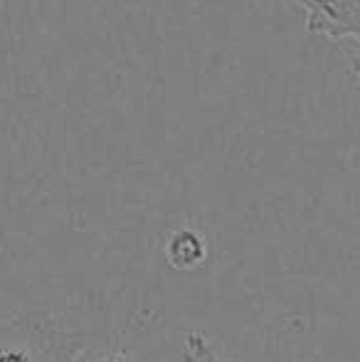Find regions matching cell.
Instances as JSON below:
<instances>
[{
    "label": "cell",
    "instance_id": "obj_1",
    "mask_svg": "<svg viewBox=\"0 0 360 362\" xmlns=\"http://www.w3.org/2000/svg\"><path fill=\"white\" fill-rule=\"evenodd\" d=\"M77 350L50 313L0 318V362H74Z\"/></svg>",
    "mask_w": 360,
    "mask_h": 362
},
{
    "label": "cell",
    "instance_id": "obj_2",
    "mask_svg": "<svg viewBox=\"0 0 360 362\" xmlns=\"http://www.w3.org/2000/svg\"><path fill=\"white\" fill-rule=\"evenodd\" d=\"M306 13V30L333 42L360 45V0H296Z\"/></svg>",
    "mask_w": 360,
    "mask_h": 362
},
{
    "label": "cell",
    "instance_id": "obj_3",
    "mask_svg": "<svg viewBox=\"0 0 360 362\" xmlns=\"http://www.w3.org/2000/svg\"><path fill=\"white\" fill-rule=\"evenodd\" d=\"M166 259L178 272H192L200 269L207 259V244L195 229H178L166 242Z\"/></svg>",
    "mask_w": 360,
    "mask_h": 362
},
{
    "label": "cell",
    "instance_id": "obj_4",
    "mask_svg": "<svg viewBox=\"0 0 360 362\" xmlns=\"http://www.w3.org/2000/svg\"><path fill=\"white\" fill-rule=\"evenodd\" d=\"M180 362H225L202 333H187Z\"/></svg>",
    "mask_w": 360,
    "mask_h": 362
},
{
    "label": "cell",
    "instance_id": "obj_5",
    "mask_svg": "<svg viewBox=\"0 0 360 362\" xmlns=\"http://www.w3.org/2000/svg\"><path fill=\"white\" fill-rule=\"evenodd\" d=\"M74 362H134L121 353H101V355H77Z\"/></svg>",
    "mask_w": 360,
    "mask_h": 362
},
{
    "label": "cell",
    "instance_id": "obj_6",
    "mask_svg": "<svg viewBox=\"0 0 360 362\" xmlns=\"http://www.w3.org/2000/svg\"><path fill=\"white\" fill-rule=\"evenodd\" d=\"M348 69H351L353 79H356V86H358V94H360V45L356 52L348 54Z\"/></svg>",
    "mask_w": 360,
    "mask_h": 362
}]
</instances>
